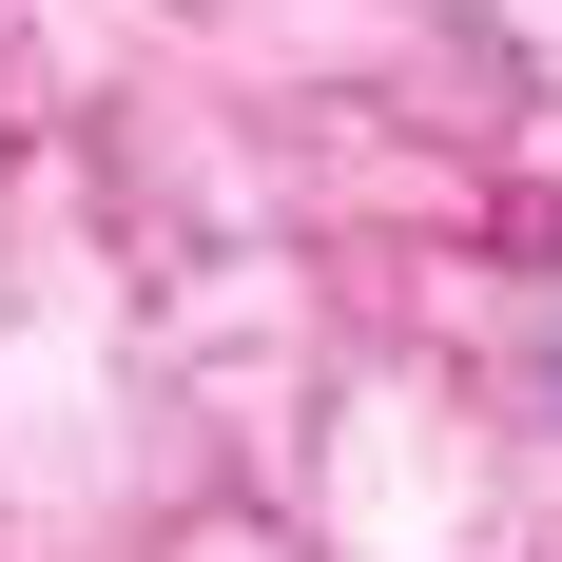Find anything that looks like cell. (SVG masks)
Listing matches in <instances>:
<instances>
[{"label": "cell", "mask_w": 562, "mask_h": 562, "mask_svg": "<svg viewBox=\"0 0 562 562\" xmlns=\"http://www.w3.org/2000/svg\"><path fill=\"white\" fill-rule=\"evenodd\" d=\"M543 389H562V369H543Z\"/></svg>", "instance_id": "1"}]
</instances>
